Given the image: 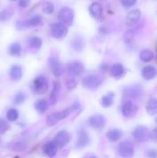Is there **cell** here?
I'll return each mask as SVG.
<instances>
[{
    "label": "cell",
    "mask_w": 157,
    "mask_h": 158,
    "mask_svg": "<svg viewBox=\"0 0 157 158\" xmlns=\"http://www.w3.org/2000/svg\"><path fill=\"white\" fill-rule=\"evenodd\" d=\"M32 92L35 94H42L49 89V82L43 76H38L33 80L31 86Z\"/></svg>",
    "instance_id": "1"
},
{
    "label": "cell",
    "mask_w": 157,
    "mask_h": 158,
    "mask_svg": "<svg viewBox=\"0 0 157 158\" xmlns=\"http://www.w3.org/2000/svg\"><path fill=\"white\" fill-rule=\"evenodd\" d=\"M151 131L146 126H138L135 128L132 132L134 139L139 143H145L150 139Z\"/></svg>",
    "instance_id": "2"
},
{
    "label": "cell",
    "mask_w": 157,
    "mask_h": 158,
    "mask_svg": "<svg viewBox=\"0 0 157 158\" xmlns=\"http://www.w3.org/2000/svg\"><path fill=\"white\" fill-rule=\"evenodd\" d=\"M134 146L129 140L122 141L118 146V154L123 158H132L134 156Z\"/></svg>",
    "instance_id": "3"
},
{
    "label": "cell",
    "mask_w": 157,
    "mask_h": 158,
    "mask_svg": "<svg viewBox=\"0 0 157 158\" xmlns=\"http://www.w3.org/2000/svg\"><path fill=\"white\" fill-rule=\"evenodd\" d=\"M72 112V108H67L66 110H63L61 112H56L54 114H51L46 119V123L48 126H53V125L56 124L58 121L66 119V117H69Z\"/></svg>",
    "instance_id": "4"
},
{
    "label": "cell",
    "mask_w": 157,
    "mask_h": 158,
    "mask_svg": "<svg viewBox=\"0 0 157 158\" xmlns=\"http://www.w3.org/2000/svg\"><path fill=\"white\" fill-rule=\"evenodd\" d=\"M103 82V78L99 75L97 74H91L87 76L83 80V85L84 87L90 89H97L99 86H101Z\"/></svg>",
    "instance_id": "5"
},
{
    "label": "cell",
    "mask_w": 157,
    "mask_h": 158,
    "mask_svg": "<svg viewBox=\"0 0 157 158\" xmlns=\"http://www.w3.org/2000/svg\"><path fill=\"white\" fill-rule=\"evenodd\" d=\"M74 11L69 7L62 8L58 12V19L63 23L66 25H72L74 19Z\"/></svg>",
    "instance_id": "6"
},
{
    "label": "cell",
    "mask_w": 157,
    "mask_h": 158,
    "mask_svg": "<svg viewBox=\"0 0 157 158\" xmlns=\"http://www.w3.org/2000/svg\"><path fill=\"white\" fill-rule=\"evenodd\" d=\"M42 23V18L39 15H35L27 20H21L16 23V28L18 29H27L30 27L39 26Z\"/></svg>",
    "instance_id": "7"
},
{
    "label": "cell",
    "mask_w": 157,
    "mask_h": 158,
    "mask_svg": "<svg viewBox=\"0 0 157 158\" xmlns=\"http://www.w3.org/2000/svg\"><path fill=\"white\" fill-rule=\"evenodd\" d=\"M138 111V107L135 104H134L131 100H128L124 102L122 106V112L123 116L126 118H132L135 117Z\"/></svg>",
    "instance_id": "8"
},
{
    "label": "cell",
    "mask_w": 157,
    "mask_h": 158,
    "mask_svg": "<svg viewBox=\"0 0 157 158\" xmlns=\"http://www.w3.org/2000/svg\"><path fill=\"white\" fill-rule=\"evenodd\" d=\"M71 140V136L66 131H60L55 134L54 137V141L56 143L58 148H62L69 143Z\"/></svg>",
    "instance_id": "9"
},
{
    "label": "cell",
    "mask_w": 157,
    "mask_h": 158,
    "mask_svg": "<svg viewBox=\"0 0 157 158\" xmlns=\"http://www.w3.org/2000/svg\"><path fill=\"white\" fill-rule=\"evenodd\" d=\"M51 31L52 36L55 39L64 38L68 32L67 27L65 24L60 23H54L51 27Z\"/></svg>",
    "instance_id": "10"
},
{
    "label": "cell",
    "mask_w": 157,
    "mask_h": 158,
    "mask_svg": "<svg viewBox=\"0 0 157 158\" xmlns=\"http://www.w3.org/2000/svg\"><path fill=\"white\" fill-rule=\"evenodd\" d=\"M48 63H49V68H50V70L52 71V74L55 77H59L62 73L63 70L62 66L60 62L58 61V58H56L55 56H50L48 60Z\"/></svg>",
    "instance_id": "11"
},
{
    "label": "cell",
    "mask_w": 157,
    "mask_h": 158,
    "mask_svg": "<svg viewBox=\"0 0 157 158\" xmlns=\"http://www.w3.org/2000/svg\"><path fill=\"white\" fill-rule=\"evenodd\" d=\"M143 92V87L140 85H133L126 87L124 89V96L132 99H138L142 96Z\"/></svg>",
    "instance_id": "12"
},
{
    "label": "cell",
    "mask_w": 157,
    "mask_h": 158,
    "mask_svg": "<svg viewBox=\"0 0 157 158\" xmlns=\"http://www.w3.org/2000/svg\"><path fill=\"white\" fill-rule=\"evenodd\" d=\"M84 71V66L79 61H73L67 66V72L72 77H78Z\"/></svg>",
    "instance_id": "13"
},
{
    "label": "cell",
    "mask_w": 157,
    "mask_h": 158,
    "mask_svg": "<svg viewBox=\"0 0 157 158\" xmlns=\"http://www.w3.org/2000/svg\"><path fill=\"white\" fill-rule=\"evenodd\" d=\"M89 124L95 129L100 130L106 125V118L102 114H95L89 118Z\"/></svg>",
    "instance_id": "14"
},
{
    "label": "cell",
    "mask_w": 157,
    "mask_h": 158,
    "mask_svg": "<svg viewBox=\"0 0 157 158\" xmlns=\"http://www.w3.org/2000/svg\"><path fill=\"white\" fill-rule=\"evenodd\" d=\"M141 16V11L139 9H133L128 13L126 17V24L129 26H134L138 23Z\"/></svg>",
    "instance_id": "15"
},
{
    "label": "cell",
    "mask_w": 157,
    "mask_h": 158,
    "mask_svg": "<svg viewBox=\"0 0 157 158\" xmlns=\"http://www.w3.org/2000/svg\"><path fill=\"white\" fill-rule=\"evenodd\" d=\"M89 136L86 131H79L78 135V138H77V141L75 143V148L77 149H82L84 148L85 147L87 146L89 143Z\"/></svg>",
    "instance_id": "16"
},
{
    "label": "cell",
    "mask_w": 157,
    "mask_h": 158,
    "mask_svg": "<svg viewBox=\"0 0 157 158\" xmlns=\"http://www.w3.org/2000/svg\"><path fill=\"white\" fill-rule=\"evenodd\" d=\"M58 148L54 140L46 143L43 146V153L49 157H54L56 155Z\"/></svg>",
    "instance_id": "17"
},
{
    "label": "cell",
    "mask_w": 157,
    "mask_h": 158,
    "mask_svg": "<svg viewBox=\"0 0 157 158\" xmlns=\"http://www.w3.org/2000/svg\"><path fill=\"white\" fill-rule=\"evenodd\" d=\"M111 75L116 80L122 78L125 74L124 66L120 63H115L113 64L110 68Z\"/></svg>",
    "instance_id": "18"
},
{
    "label": "cell",
    "mask_w": 157,
    "mask_h": 158,
    "mask_svg": "<svg viewBox=\"0 0 157 158\" xmlns=\"http://www.w3.org/2000/svg\"><path fill=\"white\" fill-rule=\"evenodd\" d=\"M157 75V70L154 66H146L142 69V76L146 80H150L155 78Z\"/></svg>",
    "instance_id": "19"
},
{
    "label": "cell",
    "mask_w": 157,
    "mask_h": 158,
    "mask_svg": "<svg viewBox=\"0 0 157 158\" xmlns=\"http://www.w3.org/2000/svg\"><path fill=\"white\" fill-rule=\"evenodd\" d=\"M60 90V83L58 81L53 82V86H52V91L50 93V97H49V101L51 104H55L58 99V93Z\"/></svg>",
    "instance_id": "20"
},
{
    "label": "cell",
    "mask_w": 157,
    "mask_h": 158,
    "mask_svg": "<svg viewBox=\"0 0 157 158\" xmlns=\"http://www.w3.org/2000/svg\"><path fill=\"white\" fill-rule=\"evenodd\" d=\"M89 12L93 18L99 19L103 15V8L99 3L93 2L89 6Z\"/></svg>",
    "instance_id": "21"
},
{
    "label": "cell",
    "mask_w": 157,
    "mask_h": 158,
    "mask_svg": "<svg viewBox=\"0 0 157 158\" xmlns=\"http://www.w3.org/2000/svg\"><path fill=\"white\" fill-rule=\"evenodd\" d=\"M9 75L13 80H19L22 77V69L18 65H14L10 68Z\"/></svg>",
    "instance_id": "22"
},
{
    "label": "cell",
    "mask_w": 157,
    "mask_h": 158,
    "mask_svg": "<svg viewBox=\"0 0 157 158\" xmlns=\"http://www.w3.org/2000/svg\"><path fill=\"white\" fill-rule=\"evenodd\" d=\"M146 112L148 114L151 116H153L157 114V99L151 98L148 100L147 104L146 106Z\"/></svg>",
    "instance_id": "23"
},
{
    "label": "cell",
    "mask_w": 157,
    "mask_h": 158,
    "mask_svg": "<svg viewBox=\"0 0 157 158\" xmlns=\"http://www.w3.org/2000/svg\"><path fill=\"white\" fill-rule=\"evenodd\" d=\"M72 47L74 50L77 52H81L85 47V41L81 36H75L73 40H72Z\"/></svg>",
    "instance_id": "24"
},
{
    "label": "cell",
    "mask_w": 157,
    "mask_h": 158,
    "mask_svg": "<svg viewBox=\"0 0 157 158\" xmlns=\"http://www.w3.org/2000/svg\"><path fill=\"white\" fill-rule=\"evenodd\" d=\"M122 135H123V133L118 129H111L106 134L107 138L112 142H115L119 140L122 137Z\"/></svg>",
    "instance_id": "25"
},
{
    "label": "cell",
    "mask_w": 157,
    "mask_h": 158,
    "mask_svg": "<svg viewBox=\"0 0 157 158\" xmlns=\"http://www.w3.org/2000/svg\"><path fill=\"white\" fill-rule=\"evenodd\" d=\"M27 145L22 141H15L12 142L9 144V148L11 151H15V152H23L27 149Z\"/></svg>",
    "instance_id": "26"
},
{
    "label": "cell",
    "mask_w": 157,
    "mask_h": 158,
    "mask_svg": "<svg viewBox=\"0 0 157 158\" xmlns=\"http://www.w3.org/2000/svg\"><path fill=\"white\" fill-rule=\"evenodd\" d=\"M113 100H114V94L112 92L109 93L106 95H105L104 97H103L101 100L102 106L103 107H109L112 105L113 103Z\"/></svg>",
    "instance_id": "27"
},
{
    "label": "cell",
    "mask_w": 157,
    "mask_h": 158,
    "mask_svg": "<svg viewBox=\"0 0 157 158\" xmlns=\"http://www.w3.org/2000/svg\"><path fill=\"white\" fill-rule=\"evenodd\" d=\"M140 60L144 63H148L153 60L154 53L150 49H144L140 52Z\"/></svg>",
    "instance_id": "28"
},
{
    "label": "cell",
    "mask_w": 157,
    "mask_h": 158,
    "mask_svg": "<svg viewBox=\"0 0 157 158\" xmlns=\"http://www.w3.org/2000/svg\"><path fill=\"white\" fill-rule=\"evenodd\" d=\"M35 110L38 111L39 114H44L48 108V102L45 99H41L38 101L35 102Z\"/></svg>",
    "instance_id": "29"
},
{
    "label": "cell",
    "mask_w": 157,
    "mask_h": 158,
    "mask_svg": "<svg viewBox=\"0 0 157 158\" xmlns=\"http://www.w3.org/2000/svg\"><path fill=\"white\" fill-rule=\"evenodd\" d=\"M9 52L11 56H18L22 52V46L18 43H13L9 48Z\"/></svg>",
    "instance_id": "30"
},
{
    "label": "cell",
    "mask_w": 157,
    "mask_h": 158,
    "mask_svg": "<svg viewBox=\"0 0 157 158\" xmlns=\"http://www.w3.org/2000/svg\"><path fill=\"white\" fill-rule=\"evenodd\" d=\"M29 46H30L32 49H38L42 45V40L39 38V37L34 36L29 40Z\"/></svg>",
    "instance_id": "31"
},
{
    "label": "cell",
    "mask_w": 157,
    "mask_h": 158,
    "mask_svg": "<svg viewBox=\"0 0 157 158\" xmlns=\"http://www.w3.org/2000/svg\"><path fill=\"white\" fill-rule=\"evenodd\" d=\"M6 117H7L8 120L10 122H14L17 120L18 118V112L16 109L15 108H11L8 110L7 114H6Z\"/></svg>",
    "instance_id": "32"
},
{
    "label": "cell",
    "mask_w": 157,
    "mask_h": 158,
    "mask_svg": "<svg viewBox=\"0 0 157 158\" xmlns=\"http://www.w3.org/2000/svg\"><path fill=\"white\" fill-rule=\"evenodd\" d=\"M42 9V12L44 13L51 14L53 12L55 7H54L53 3H52L51 2H46L43 3Z\"/></svg>",
    "instance_id": "33"
},
{
    "label": "cell",
    "mask_w": 157,
    "mask_h": 158,
    "mask_svg": "<svg viewBox=\"0 0 157 158\" xmlns=\"http://www.w3.org/2000/svg\"><path fill=\"white\" fill-rule=\"evenodd\" d=\"M25 100H26V95L22 92H18L14 97L13 101L15 104H21L25 101Z\"/></svg>",
    "instance_id": "34"
},
{
    "label": "cell",
    "mask_w": 157,
    "mask_h": 158,
    "mask_svg": "<svg viewBox=\"0 0 157 158\" xmlns=\"http://www.w3.org/2000/svg\"><path fill=\"white\" fill-rule=\"evenodd\" d=\"M9 126L7 122L0 118V134H3L9 130Z\"/></svg>",
    "instance_id": "35"
},
{
    "label": "cell",
    "mask_w": 157,
    "mask_h": 158,
    "mask_svg": "<svg viewBox=\"0 0 157 158\" xmlns=\"http://www.w3.org/2000/svg\"><path fill=\"white\" fill-rule=\"evenodd\" d=\"M77 86V83L74 79L71 78L67 80V81L66 82V86L67 88V89L69 90H72V89H75Z\"/></svg>",
    "instance_id": "36"
},
{
    "label": "cell",
    "mask_w": 157,
    "mask_h": 158,
    "mask_svg": "<svg viewBox=\"0 0 157 158\" xmlns=\"http://www.w3.org/2000/svg\"><path fill=\"white\" fill-rule=\"evenodd\" d=\"M137 0H120L122 6L125 8H130L136 3Z\"/></svg>",
    "instance_id": "37"
},
{
    "label": "cell",
    "mask_w": 157,
    "mask_h": 158,
    "mask_svg": "<svg viewBox=\"0 0 157 158\" xmlns=\"http://www.w3.org/2000/svg\"><path fill=\"white\" fill-rule=\"evenodd\" d=\"M12 15V13L9 10H3L0 12V21H6Z\"/></svg>",
    "instance_id": "38"
},
{
    "label": "cell",
    "mask_w": 157,
    "mask_h": 158,
    "mask_svg": "<svg viewBox=\"0 0 157 158\" xmlns=\"http://www.w3.org/2000/svg\"><path fill=\"white\" fill-rule=\"evenodd\" d=\"M29 3L30 1L29 0H19L18 1V6L22 9H25V8H27L29 6Z\"/></svg>",
    "instance_id": "39"
},
{
    "label": "cell",
    "mask_w": 157,
    "mask_h": 158,
    "mask_svg": "<svg viewBox=\"0 0 157 158\" xmlns=\"http://www.w3.org/2000/svg\"><path fill=\"white\" fill-rule=\"evenodd\" d=\"M148 157L149 158H156L157 157V151L155 150H149L146 152Z\"/></svg>",
    "instance_id": "40"
},
{
    "label": "cell",
    "mask_w": 157,
    "mask_h": 158,
    "mask_svg": "<svg viewBox=\"0 0 157 158\" xmlns=\"http://www.w3.org/2000/svg\"><path fill=\"white\" fill-rule=\"evenodd\" d=\"M150 139H152V140H157V127L151 131Z\"/></svg>",
    "instance_id": "41"
},
{
    "label": "cell",
    "mask_w": 157,
    "mask_h": 158,
    "mask_svg": "<svg viewBox=\"0 0 157 158\" xmlns=\"http://www.w3.org/2000/svg\"><path fill=\"white\" fill-rule=\"evenodd\" d=\"M78 107H79V104L78 103H74L71 108L72 109V110H78Z\"/></svg>",
    "instance_id": "42"
},
{
    "label": "cell",
    "mask_w": 157,
    "mask_h": 158,
    "mask_svg": "<svg viewBox=\"0 0 157 158\" xmlns=\"http://www.w3.org/2000/svg\"><path fill=\"white\" fill-rule=\"evenodd\" d=\"M83 158H96V157L95 155H91V154H89V155L85 156Z\"/></svg>",
    "instance_id": "43"
},
{
    "label": "cell",
    "mask_w": 157,
    "mask_h": 158,
    "mask_svg": "<svg viewBox=\"0 0 157 158\" xmlns=\"http://www.w3.org/2000/svg\"><path fill=\"white\" fill-rule=\"evenodd\" d=\"M155 49H156V56H157V43H156V46H155Z\"/></svg>",
    "instance_id": "44"
},
{
    "label": "cell",
    "mask_w": 157,
    "mask_h": 158,
    "mask_svg": "<svg viewBox=\"0 0 157 158\" xmlns=\"http://www.w3.org/2000/svg\"><path fill=\"white\" fill-rule=\"evenodd\" d=\"M0 143H1V138H0Z\"/></svg>",
    "instance_id": "45"
},
{
    "label": "cell",
    "mask_w": 157,
    "mask_h": 158,
    "mask_svg": "<svg viewBox=\"0 0 157 158\" xmlns=\"http://www.w3.org/2000/svg\"><path fill=\"white\" fill-rule=\"evenodd\" d=\"M12 1H17V0H12Z\"/></svg>",
    "instance_id": "46"
},
{
    "label": "cell",
    "mask_w": 157,
    "mask_h": 158,
    "mask_svg": "<svg viewBox=\"0 0 157 158\" xmlns=\"http://www.w3.org/2000/svg\"><path fill=\"white\" fill-rule=\"evenodd\" d=\"M156 123H157V118H156Z\"/></svg>",
    "instance_id": "47"
}]
</instances>
